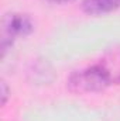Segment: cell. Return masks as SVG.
<instances>
[{
    "mask_svg": "<svg viewBox=\"0 0 120 121\" xmlns=\"http://www.w3.org/2000/svg\"><path fill=\"white\" fill-rule=\"evenodd\" d=\"M97 65L106 73L110 85H120V49L107 51Z\"/></svg>",
    "mask_w": 120,
    "mask_h": 121,
    "instance_id": "obj_3",
    "label": "cell"
},
{
    "mask_svg": "<svg viewBox=\"0 0 120 121\" xmlns=\"http://www.w3.org/2000/svg\"><path fill=\"white\" fill-rule=\"evenodd\" d=\"M69 90L74 93H96V91L105 90L107 86H110V82L103 72V69L95 63L85 69L74 72L68 82H66Z\"/></svg>",
    "mask_w": 120,
    "mask_h": 121,
    "instance_id": "obj_1",
    "label": "cell"
},
{
    "mask_svg": "<svg viewBox=\"0 0 120 121\" xmlns=\"http://www.w3.org/2000/svg\"><path fill=\"white\" fill-rule=\"evenodd\" d=\"M0 87H1V104L4 106L6 101H7V97H9V87H7V85H6L4 80H1Z\"/></svg>",
    "mask_w": 120,
    "mask_h": 121,
    "instance_id": "obj_5",
    "label": "cell"
},
{
    "mask_svg": "<svg viewBox=\"0 0 120 121\" xmlns=\"http://www.w3.org/2000/svg\"><path fill=\"white\" fill-rule=\"evenodd\" d=\"M117 7H120V0H83L82 1L83 11L92 16L110 13Z\"/></svg>",
    "mask_w": 120,
    "mask_h": 121,
    "instance_id": "obj_4",
    "label": "cell"
},
{
    "mask_svg": "<svg viewBox=\"0 0 120 121\" xmlns=\"http://www.w3.org/2000/svg\"><path fill=\"white\" fill-rule=\"evenodd\" d=\"M32 31H34V23L28 16L17 13L6 16L3 20V37H1L3 55L17 37H27Z\"/></svg>",
    "mask_w": 120,
    "mask_h": 121,
    "instance_id": "obj_2",
    "label": "cell"
},
{
    "mask_svg": "<svg viewBox=\"0 0 120 121\" xmlns=\"http://www.w3.org/2000/svg\"><path fill=\"white\" fill-rule=\"evenodd\" d=\"M52 3H69V1H74V0H50Z\"/></svg>",
    "mask_w": 120,
    "mask_h": 121,
    "instance_id": "obj_6",
    "label": "cell"
}]
</instances>
